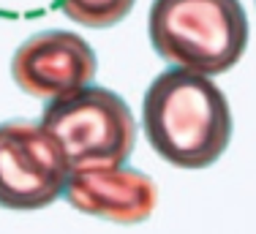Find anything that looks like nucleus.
I'll use <instances>...</instances> for the list:
<instances>
[{
  "instance_id": "f03ea898",
  "label": "nucleus",
  "mask_w": 256,
  "mask_h": 234,
  "mask_svg": "<svg viewBox=\"0 0 256 234\" xmlns=\"http://www.w3.org/2000/svg\"><path fill=\"white\" fill-rule=\"evenodd\" d=\"M148 36L169 66L218 76L246 54L248 16L240 0H153Z\"/></svg>"
},
{
  "instance_id": "0eeeda50",
  "label": "nucleus",
  "mask_w": 256,
  "mask_h": 234,
  "mask_svg": "<svg viewBox=\"0 0 256 234\" xmlns=\"http://www.w3.org/2000/svg\"><path fill=\"white\" fill-rule=\"evenodd\" d=\"M136 0H54V8L63 11L71 22L93 30H104L123 22Z\"/></svg>"
},
{
  "instance_id": "20e7f679",
  "label": "nucleus",
  "mask_w": 256,
  "mask_h": 234,
  "mask_svg": "<svg viewBox=\"0 0 256 234\" xmlns=\"http://www.w3.org/2000/svg\"><path fill=\"white\" fill-rule=\"evenodd\" d=\"M68 164L38 122H0V207L36 212L63 196Z\"/></svg>"
},
{
  "instance_id": "423d86ee",
  "label": "nucleus",
  "mask_w": 256,
  "mask_h": 234,
  "mask_svg": "<svg viewBox=\"0 0 256 234\" xmlns=\"http://www.w3.org/2000/svg\"><path fill=\"white\" fill-rule=\"evenodd\" d=\"M63 199L76 212L131 226L153 215L158 190L150 174L134 166L74 169L63 188Z\"/></svg>"
},
{
  "instance_id": "39448f33",
  "label": "nucleus",
  "mask_w": 256,
  "mask_h": 234,
  "mask_svg": "<svg viewBox=\"0 0 256 234\" xmlns=\"http://www.w3.org/2000/svg\"><path fill=\"white\" fill-rule=\"evenodd\" d=\"M98 71L96 52L82 36L46 30L30 36L14 52L11 76L28 96L52 104L90 88Z\"/></svg>"
},
{
  "instance_id": "f257e3e1",
  "label": "nucleus",
  "mask_w": 256,
  "mask_h": 234,
  "mask_svg": "<svg viewBox=\"0 0 256 234\" xmlns=\"http://www.w3.org/2000/svg\"><path fill=\"white\" fill-rule=\"evenodd\" d=\"M142 128L150 147L178 169H207L232 142V109L210 76L166 68L142 98Z\"/></svg>"
},
{
  "instance_id": "7ed1b4c3",
  "label": "nucleus",
  "mask_w": 256,
  "mask_h": 234,
  "mask_svg": "<svg viewBox=\"0 0 256 234\" xmlns=\"http://www.w3.org/2000/svg\"><path fill=\"white\" fill-rule=\"evenodd\" d=\"M38 126L60 147L71 172L126 166L136 147V122L128 104L98 84L46 104Z\"/></svg>"
}]
</instances>
